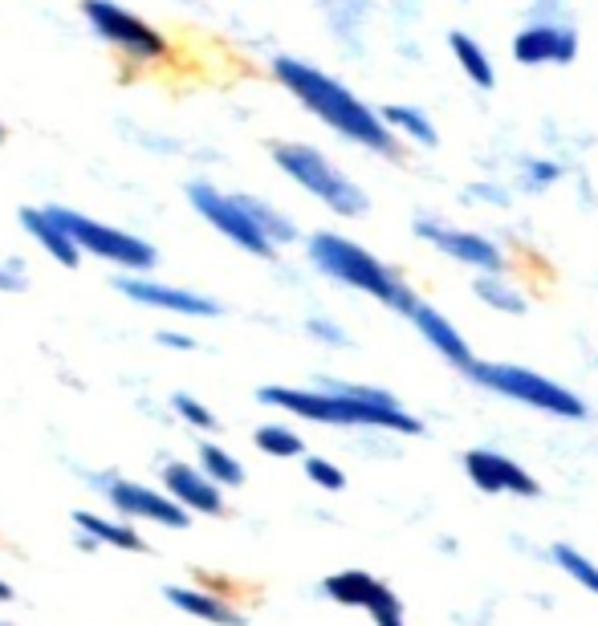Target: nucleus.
<instances>
[{"label": "nucleus", "mask_w": 598, "mask_h": 626, "mask_svg": "<svg viewBox=\"0 0 598 626\" xmlns=\"http://www.w3.org/2000/svg\"><path fill=\"white\" fill-rule=\"evenodd\" d=\"M273 74L277 82L302 102L310 114H318L330 131H338L342 139L367 147V151H379L387 159L399 155V143L391 135V127L383 122V114H375L367 102H358L342 82H334L330 74L306 66L297 57H273Z\"/></svg>", "instance_id": "1"}, {"label": "nucleus", "mask_w": 598, "mask_h": 626, "mask_svg": "<svg viewBox=\"0 0 598 626\" xmlns=\"http://www.w3.org/2000/svg\"><path fill=\"white\" fill-rule=\"evenodd\" d=\"M257 399L265 407H281L297 419L310 423H330V427H387L399 435H420L424 423L407 415L399 403H375V399H358L350 395V383L322 379L314 391H297V387H261Z\"/></svg>", "instance_id": "2"}, {"label": "nucleus", "mask_w": 598, "mask_h": 626, "mask_svg": "<svg viewBox=\"0 0 598 626\" xmlns=\"http://www.w3.org/2000/svg\"><path fill=\"white\" fill-rule=\"evenodd\" d=\"M306 253H310V261H314L318 273H326L330 281H342L350 289H363V293L379 297L383 305H391L395 313H403V318H411L415 305H420V301H415V293L383 261H375L367 248H358L354 240H346L338 232H314Z\"/></svg>", "instance_id": "3"}, {"label": "nucleus", "mask_w": 598, "mask_h": 626, "mask_svg": "<svg viewBox=\"0 0 598 626\" xmlns=\"http://www.w3.org/2000/svg\"><path fill=\"white\" fill-rule=\"evenodd\" d=\"M273 163L293 179V183H302L310 196H318L334 216H367L371 200L367 192L358 187L346 171H338L318 147H306V143H273L269 147Z\"/></svg>", "instance_id": "4"}, {"label": "nucleus", "mask_w": 598, "mask_h": 626, "mask_svg": "<svg viewBox=\"0 0 598 626\" xmlns=\"http://www.w3.org/2000/svg\"><path fill=\"white\" fill-rule=\"evenodd\" d=\"M472 383H481L505 399H517V403H529L537 411H550V415H562V419H586V407L574 391L558 387L554 379L537 370H525V366H509V362H472L468 370Z\"/></svg>", "instance_id": "5"}, {"label": "nucleus", "mask_w": 598, "mask_h": 626, "mask_svg": "<svg viewBox=\"0 0 598 626\" xmlns=\"http://www.w3.org/2000/svg\"><path fill=\"white\" fill-rule=\"evenodd\" d=\"M49 212L62 220V228L74 236V244L82 248V253H90V257H98V261H110V265H118L123 273H147V269L159 265L155 244L143 240V236H131V232H123V228L98 224V220H90V216H82V212H74V208H57V204H53Z\"/></svg>", "instance_id": "6"}, {"label": "nucleus", "mask_w": 598, "mask_h": 626, "mask_svg": "<svg viewBox=\"0 0 598 626\" xmlns=\"http://www.w3.org/2000/svg\"><path fill=\"white\" fill-rule=\"evenodd\" d=\"M188 204L204 216V224H212L220 236H228L236 248H245L253 257H273L277 244H269V236L257 228V220L249 216L241 196H228L212 183H188Z\"/></svg>", "instance_id": "7"}, {"label": "nucleus", "mask_w": 598, "mask_h": 626, "mask_svg": "<svg viewBox=\"0 0 598 626\" xmlns=\"http://www.w3.org/2000/svg\"><path fill=\"white\" fill-rule=\"evenodd\" d=\"M82 13H86V21H90V29H94L106 45H114L118 53H127V57H135V61H155V57L167 53L163 33H159L155 25H147L139 13L123 9L118 0H82Z\"/></svg>", "instance_id": "8"}, {"label": "nucleus", "mask_w": 598, "mask_h": 626, "mask_svg": "<svg viewBox=\"0 0 598 626\" xmlns=\"http://www.w3.org/2000/svg\"><path fill=\"white\" fill-rule=\"evenodd\" d=\"M98 488L106 492V500L123 517L151 521V525H163V529H188L192 525V513L179 505V500H171L167 492H155L147 484L123 480V476H106V480H98Z\"/></svg>", "instance_id": "9"}, {"label": "nucleus", "mask_w": 598, "mask_h": 626, "mask_svg": "<svg viewBox=\"0 0 598 626\" xmlns=\"http://www.w3.org/2000/svg\"><path fill=\"white\" fill-rule=\"evenodd\" d=\"M114 289L139 305L159 309V313H184V318H220L224 313L216 297H204L196 289H179V285H167V281H155L143 273H118Z\"/></svg>", "instance_id": "10"}, {"label": "nucleus", "mask_w": 598, "mask_h": 626, "mask_svg": "<svg viewBox=\"0 0 598 626\" xmlns=\"http://www.w3.org/2000/svg\"><path fill=\"white\" fill-rule=\"evenodd\" d=\"M415 236L420 240H432L440 253H448L452 261H464L472 269H481V273H501L505 269V257H501V248L485 236H476V232H460V228H448V224H436V220H415Z\"/></svg>", "instance_id": "11"}, {"label": "nucleus", "mask_w": 598, "mask_h": 626, "mask_svg": "<svg viewBox=\"0 0 598 626\" xmlns=\"http://www.w3.org/2000/svg\"><path fill=\"white\" fill-rule=\"evenodd\" d=\"M163 492L171 500H179L188 513H204V517H220L224 513L220 484L204 468H192L188 460H171L163 468Z\"/></svg>", "instance_id": "12"}, {"label": "nucleus", "mask_w": 598, "mask_h": 626, "mask_svg": "<svg viewBox=\"0 0 598 626\" xmlns=\"http://www.w3.org/2000/svg\"><path fill=\"white\" fill-rule=\"evenodd\" d=\"M464 472L481 492H513V496H537V480L513 464L509 456H497L489 448H472L464 452Z\"/></svg>", "instance_id": "13"}, {"label": "nucleus", "mask_w": 598, "mask_h": 626, "mask_svg": "<svg viewBox=\"0 0 598 626\" xmlns=\"http://www.w3.org/2000/svg\"><path fill=\"white\" fill-rule=\"evenodd\" d=\"M513 57L521 66H570L578 57V33L562 25H529L513 37Z\"/></svg>", "instance_id": "14"}, {"label": "nucleus", "mask_w": 598, "mask_h": 626, "mask_svg": "<svg viewBox=\"0 0 598 626\" xmlns=\"http://www.w3.org/2000/svg\"><path fill=\"white\" fill-rule=\"evenodd\" d=\"M21 228L45 248L57 265H66V269L82 265V248L74 244V236L62 228V220H57L49 208H21Z\"/></svg>", "instance_id": "15"}, {"label": "nucleus", "mask_w": 598, "mask_h": 626, "mask_svg": "<svg viewBox=\"0 0 598 626\" xmlns=\"http://www.w3.org/2000/svg\"><path fill=\"white\" fill-rule=\"evenodd\" d=\"M411 322H415V330H420V334H424V338H428V342H432V346H436V350H440L452 366H460L464 374L472 370V362H476V358H472L468 342L456 334V326L444 318L440 309H432V305H424V301H420V305H415V313H411Z\"/></svg>", "instance_id": "16"}, {"label": "nucleus", "mask_w": 598, "mask_h": 626, "mask_svg": "<svg viewBox=\"0 0 598 626\" xmlns=\"http://www.w3.org/2000/svg\"><path fill=\"white\" fill-rule=\"evenodd\" d=\"M163 598L175 606V610H184L200 622H212V626H245V614L236 610L228 598H216L208 590H196V586H167Z\"/></svg>", "instance_id": "17"}, {"label": "nucleus", "mask_w": 598, "mask_h": 626, "mask_svg": "<svg viewBox=\"0 0 598 626\" xmlns=\"http://www.w3.org/2000/svg\"><path fill=\"white\" fill-rule=\"evenodd\" d=\"M322 594L334 598L338 606H358V610L371 614V606L387 594V586L375 582L367 570H342V574H330V578L322 582Z\"/></svg>", "instance_id": "18"}, {"label": "nucleus", "mask_w": 598, "mask_h": 626, "mask_svg": "<svg viewBox=\"0 0 598 626\" xmlns=\"http://www.w3.org/2000/svg\"><path fill=\"white\" fill-rule=\"evenodd\" d=\"M74 525H78V533L82 537H90L94 545H110V549H131V553H147L151 545L131 529V525H123V521H110V517H98V513H86V509H78L74 513Z\"/></svg>", "instance_id": "19"}, {"label": "nucleus", "mask_w": 598, "mask_h": 626, "mask_svg": "<svg viewBox=\"0 0 598 626\" xmlns=\"http://www.w3.org/2000/svg\"><path fill=\"white\" fill-rule=\"evenodd\" d=\"M448 45H452V53H456V61H460V70L481 86V90H493V82H497V74H493V61H489V53L476 45L468 33H448Z\"/></svg>", "instance_id": "20"}, {"label": "nucleus", "mask_w": 598, "mask_h": 626, "mask_svg": "<svg viewBox=\"0 0 598 626\" xmlns=\"http://www.w3.org/2000/svg\"><path fill=\"white\" fill-rule=\"evenodd\" d=\"M379 114H383V122H387L391 131H403L407 139H415L420 147H436V143H440L432 118H428L424 110H415V106H383Z\"/></svg>", "instance_id": "21"}, {"label": "nucleus", "mask_w": 598, "mask_h": 626, "mask_svg": "<svg viewBox=\"0 0 598 626\" xmlns=\"http://www.w3.org/2000/svg\"><path fill=\"white\" fill-rule=\"evenodd\" d=\"M241 200H245L249 216L257 220V228L269 236V244H293V240H297V224H293L289 216H281L273 204H265V200H257V196H241Z\"/></svg>", "instance_id": "22"}, {"label": "nucleus", "mask_w": 598, "mask_h": 626, "mask_svg": "<svg viewBox=\"0 0 598 626\" xmlns=\"http://www.w3.org/2000/svg\"><path fill=\"white\" fill-rule=\"evenodd\" d=\"M200 468L220 484V488H241L245 484V468L232 452H224L220 444H200Z\"/></svg>", "instance_id": "23"}, {"label": "nucleus", "mask_w": 598, "mask_h": 626, "mask_svg": "<svg viewBox=\"0 0 598 626\" xmlns=\"http://www.w3.org/2000/svg\"><path fill=\"white\" fill-rule=\"evenodd\" d=\"M253 444L265 452V456H277V460H293V456H302L306 444H302V435L281 427V423H265L253 431Z\"/></svg>", "instance_id": "24"}, {"label": "nucleus", "mask_w": 598, "mask_h": 626, "mask_svg": "<svg viewBox=\"0 0 598 626\" xmlns=\"http://www.w3.org/2000/svg\"><path fill=\"white\" fill-rule=\"evenodd\" d=\"M472 289H476V297H481L485 305H493V309H501V313H525V297H521L509 281H501L497 273L476 277Z\"/></svg>", "instance_id": "25"}, {"label": "nucleus", "mask_w": 598, "mask_h": 626, "mask_svg": "<svg viewBox=\"0 0 598 626\" xmlns=\"http://www.w3.org/2000/svg\"><path fill=\"white\" fill-rule=\"evenodd\" d=\"M550 557L558 561V566H562V574H570L578 586H586V590H594V598H598V566H594V561L590 557H582L574 545H554L550 549Z\"/></svg>", "instance_id": "26"}, {"label": "nucleus", "mask_w": 598, "mask_h": 626, "mask_svg": "<svg viewBox=\"0 0 598 626\" xmlns=\"http://www.w3.org/2000/svg\"><path fill=\"white\" fill-rule=\"evenodd\" d=\"M171 411L184 419L188 427H196V431H216V427H220V419H216L200 399H192V395H184V391L171 395Z\"/></svg>", "instance_id": "27"}, {"label": "nucleus", "mask_w": 598, "mask_h": 626, "mask_svg": "<svg viewBox=\"0 0 598 626\" xmlns=\"http://www.w3.org/2000/svg\"><path fill=\"white\" fill-rule=\"evenodd\" d=\"M306 476H310L318 488H326V492H342V488H346L342 468L330 464V460H322V456H310V460H306Z\"/></svg>", "instance_id": "28"}, {"label": "nucleus", "mask_w": 598, "mask_h": 626, "mask_svg": "<svg viewBox=\"0 0 598 626\" xmlns=\"http://www.w3.org/2000/svg\"><path fill=\"white\" fill-rule=\"evenodd\" d=\"M306 334H314V338L326 342V346H350V334H346L342 326L326 322V318H310V322H306Z\"/></svg>", "instance_id": "29"}, {"label": "nucleus", "mask_w": 598, "mask_h": 626, "mask_svg": "<svg viewBox=\"0 0 598 626\" xmlns=\"http://www.w3.org/2000/svg\"><path fill=\"white\" fill-rule=\"evenodd\" d=\"M21 289H25V265L21 261L0 265V293H21Z\"/></svg>", "instance_id": "30"}, {"label": "nucleus", "mask_w": 598, "mask_h": 626, "mask_svg": "<svg viewBox=\"0 0 598 626\" xmlns=\"http://www.w3.org/2000/svg\"><path fill=\"white\" fill-rule=\"evenodd\" d=\"M525 175H529V183H533V187H546V183H554V179L562 175V167H554V163H537V159H529V163H525Z\"/></svg>", "instance_id": "31"}, {"label": "nucleus", "mask_w": 598, "mask_h": 626, "mask_svg": "<svg viewBox=\"0 0 598 626\" xmlns=\"http://www.w3.org/2000/svg\"><path fill=\"white\" fill-rule=\"evenodd\" d=\"M155 342L167 346V350H196V338L192 334H175V330H159Z\"/></svg>", "instance_id": "32"}, {"label": "nucleus", "mask_w": 598, "mask_h": 626, "mask_svg": "<svg viewBox=\"0 0 598 626\" xmlns=\"http://www.w3.org/2000/svg\"><path fill=\"white\" fill-rule=\"evenodd\" d=\"M9 598H13V586H9L5 578H0V602H9Z\"/></svg>", "instance_id": "33"}, {"label": "nucleus", "mask_w": 598, "mask_h": 626, "mask_svg": "<svg viewBox=\"0 0 598 626\" xmlns=\"http://www.w3.org/2000/svg\"><path fill=\"white\" fill-rule=\"evenodd\" d=\"M379 626H403V614H391V618H379Z\"/></svg>", "instance_id": "34"}, {"label": "nucleus", "mask_w": 598, "mask_h": 626, "mask_svg": "<svg viewBox=\"0 0 598 626\" xmlns=\"http://www.w3.org/2000/svg\"><path fill=\"white\" fill-rule=\"evenodd\" d=\"M0 139H5V127H0Z\"/></svg>", "instance_id": "35"}, {"label": "nucleus", "mask_w": 598, "mask_h": 626, "mask_svg": "<svg viewBox=\"0 0 598 626\" xmlns=\"http://www.w3.org/2000/svg\"><path fill=\"white\" fill-rule=\"evenodd\" d=\"M0 626H13V622H0Z\"/></svg>", "instance_id": "36"}]
</instances>
